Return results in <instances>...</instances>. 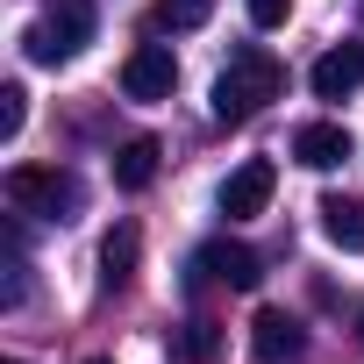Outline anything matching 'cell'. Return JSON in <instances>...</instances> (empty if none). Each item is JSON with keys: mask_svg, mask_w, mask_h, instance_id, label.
Masks as SVG:
<instances>
[{"mask_svg": "<svg viewBox=\"0 0 364 364\" xmlns=\"http://www.w3.org/2000/svg\"><path fill=\"white\" fill-rule=\"evenodd\" d=\"M286 93V65L272 58V50H257V43H243L236 58H229V72L215 79V122L222 129H243L257 107H272Z\"/></svg>", "mask_w": 364, "mask_h": 364, "instance_id": "cell-1", "label": "cell"}, {"mask_svg": "<svg viewBox=\"0 0 364 364\" xmlns=\"http://www.w3.org/2000/svg\"><path fill=\"white\" fill-rule=\"evenodd\" d=\"M8 200H15L22 215L72 222L86 193H79V178H72V171H58V164H15V171H8Z\"/></svg>", "mask_w": 364, "mask_h": 364, "instance_id": "cell-2", "label": "cell"}, {"mask_svg": "<svg viewBox=\"0 0 364 364\" xmlns=\"http://www.w3.org/2000/svg\"><path fill=\"white\" fill-rule=\"evenodd\" d=\"M93 0H50V15L22 36V50L36 58V65H65V58H79L86 43H93Z\"/></svg>", "mask_w": 364, "mask_h": 364, "instance_id": "cell-3", "label": "cell"}, {"mask_svg": "<svg viewBox=\"0 0 364 364\" xmlns=\"http://www.w3.org/2000/svg\"><path fill=\"white\" fill-rule=\"evenodd\" d=\"M193 279H222V286H236V293H257L264 257H257L250 243H236V236H215V243L193 250Z\"/></svg>", "mask_w": 364, "mask_h": 364, "instance_id": "cell-4", "label": "cell"}, {"mask_svg": "<svg viewBox=\"0 0 364 364\" xmlns=\"http://www.w3.org/2000/svg\"><path fill=\"white\" fill-rule=\"evenodd\" d=\"M171 86H178L171 43H136L129 65H122V93H129V100H171Z\"/></svg>", "mask_w": 364, "mask_h": 364, "instance_id": "cell-5", "label": "cell"}, {"mask_svg": "<svg viewBox=\"0 0 364 364\" xmlns=\"http://www.w3.org/2000/svg\"><path fill=\"white\" fill-rule=\"evenodd\" d=\"M272 186H279L272 157H250V164H236V171L222 178V215H229V222H250V215H264V208H272Z\"/></svg>", "mask_w": 364, "mask_h": 364, "instance_id": "cell-6", "label": "cell"}, {"mask_svg": "<svg viewBox=\"0 0 364 364\" xmlns=\"http://www.w3.org/2000/svg\"><path fill=\"white\" fill-rule=\"evenodd\" d=\"M307 350V328L286 314V307H257V321H250V357L257 364H293Z\"/></svg>", "mask_w": 364, "mask_h": 364, "instance_id": "cell-7", "label": "cell"}, {"mask_svg": "<svg viewBox=\"0 0 364 364\" xmlns=\"http://www.w3.org/2000/svg\"><path fill=\"white\" fill-rule=\"evenodd\" d=\"M307 86H314V100H350V93L364 86V43H336V50H321L314 72H307Z\"/></svg>", "mask_w": 364, "mask_h": 364, "instance_id": "cell-8", "label": "cell"}, {"mask_svg": "<svg viewBox=\"0 0 364 364\" xmlns=\"http://www.w3.org/2000/svg\"><path fill=\"white\" fill-rule=\"evenodd\" d=\"M293 157L307 171H336V164H350V129L343 122H307V129H293Z\"/></svg>", "mask_w": 364, "mask_h": 364, "instance_id": "cell-9", "label": "cell"}, {"mask_svg": "<svg viewBox=\"0 0 364 364\" xmlns=\"http://www.w3.org/2000/svg\"><path fill=\"white\" fill-rule=\"evenodd\" d=\"M321 229H328V243H336V250H364V200L328 193V200H321Z\"/></svg>", "mask_w": 364, "mask_h": 364, "instance_id": "cell-10", "label": "cell"}, {"mask_svg": "<svg viewBox=\"0 0 364 364\" xmlns=\"http://www.w3.org/2000/svg\"><path fill=\"white\" fill-rule=\"evenodd\" d=\"M150 178H157V143H150V136L122 143V150H114V186H122V193H143Z\"/></svg>", "mask_w": 364, "mask_h": 364, "instance_id": "cell-11", "label": "cell"}, {"mask_svg": "<svg viewBox=\"0 0 364 364\" xmlns=\"http://www.w3.org/2000/svg\"><path fill=\"white\" fill-rule=\"evenodd\" d=\"M129 272H136V229L122 222V229L100 243V279H107V293H114V286H129Z\"/></svg>", "mask_w": 364, "mask_h": 364, "instance_id": "cell-12", "label": "cell"}, {"mask_svg": "<svg viewBox=\"0 0 364 364\" xmlns=\"http://www.w3.org/2000/svg\"><path fill=\"white\" fill-rule=\"evenodd\" d=\"M215 15V0H157V29H200Z\"/></svg>", "mask_w": 364, "mask_h": 364, "instance_id": "cell-13", "label": "cell"}, {"mask_svg": "<svg viewBox=\"0 0 364 364\" xmlns=\"http://www.w3.org/2000/svg\"><path fill=\"white\" fill-rule=\"evenodd\" d=\"M22 122H29V93L8 79V86H0V143H15V136H22Z\"/></svg>", "mask_w": 364, "mask_h": 364, "instance_id": "cell-14", "label": "cell"}, {"mask_svg": "<svg viewBox=\"0 0 364 364\" xmlns=\"http://www.w3.org/2000/svg\"><path fill=\"white\" fill-rule=\"evenodd\" d=\"M178 350H186L193 364H208V357H215V321H186V336H178Z\"/></svg>", "mask_w": 364, "mask_h": 364, "instance_id": "cell-15", "label": "cell"}, {"mask_svg": "<svg viewBox=\"0 0 364 364\" xmlns=\"http://www.w3.org/2000/svg\"><path fill=\"white\" fill-rule=\"evenodd\" d=\"M243 8H250V22H257V29H279V22L293 15V0H243Z\"/></svg>", "mask_w": 364, "mask_h": 364, "instance_id": "cell-16", "label": "cell"}, {"mask_svg": "<svg viewBox=\"0 0 364 364\" xmlns=\"http://www.w3.org/2000/svg\"><path fill=\"white\" fill-rule=\"evenodd\" d=\"M86 364H114V357H86Z\"/></svg>", "mask_w": 364, "mask_h": 364, "instance_id": "cell-17", "label": "cell"}, {"mask_svg": "<svg viewBox=\"0 0 364 364\" xmlns=\"http://www.w3.org/2000/svg\"><path fill=\"white\" fill-rule=\"evenodd\" d=\"M357 336H364V307H357Z\"/></svg>", "mask_w": 364, "mask_h": 364, "instance_id": "cell-18", "label": "cell"}, {"mask_svg": "<svg viewBox=\"0 0 364 364\" xmlns=\"http://www.w3.org/2000/svg\"><path fill=\"white\" fill-rule=\"evenodd\" d=\"M8 364H29V357H8Z\"/></svg>", "mask_w": 364, "mask_h": 364, "instance_id": "cell-19", "label": "cell"}]
</instances>
